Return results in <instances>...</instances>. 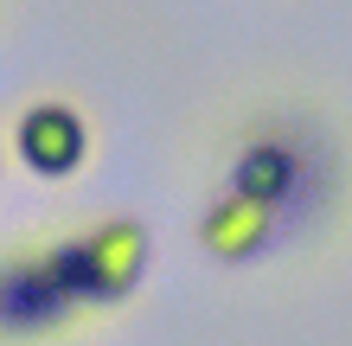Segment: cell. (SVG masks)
<instances>
[{
  "instance_id": "obj_1",
  "label": "cell",
  "mask_w": 352,
  "mask_h": 346,
  "mask_svg": "<svg viewBox=\"0 0 352 346\" xmlns=\"http://www.w3.org/2000/svg\"><path fill=\"white\" fill-rule=\"evenodd\" d=\"M45 270L71 295L77 314L129 301L148 276V225L141 218H102L84 237H58V244H45Z\"/></svg>"
},
{
  "instance_id": "obj_5",
  "label": "cell",
  "mask_w": 352,
  "mask_h": 346,
  "mask_svg": "<svg viewBox=\"0 0 352 346\" xmlns=\"http://www.w3.org/2000/svg\"><path fill=\"white\" fill-rule=\"evenodd\" d=\"M276 231H282V218L269 206H256V199L231 193V186L199 218V244H205V257H218V263H256L269 244H276Z\"/></svg>"
},
{
  "instance_id": "obj_3",
  "label": "cell",
  "mask_w": 352,
  "mask_h": 346,
  "mask_svg": "<svg viewBox=\"0 0 352 346\" xmlns=\"http://www.w3.org/2000/svg\"><path fill=\"white\" fill-rule=\"evenodd\" d=\"M13 154H19V167L38 173V180L84 173V160H90V122H84V109L65 103V96H45V103L19 109V122H13Z\"/></svg>"
},
{
  "instance_id": "obj_2",
  "label": "cell",
  "mask_w": 352,
  "mask_h": 346,
  "mask_svg": "<svg viewBox=\"0 0 352 346\" xmlns=\"http://www.w3.org/2000/svg\"><path fill=\"white\" fill-rule=\"evenodd\" d=\"M314 180H320L314 154H307L288 129H256V135L237 148L231 180H224V186L243 193V199H256V206H269L276 218H295L307 199H314Z\"/></svg>"
},
{
  "instance_id": "obj_4",
  "label": "cell",
  "mask_w": 352,
  "mask_h": 346,
  "mask_svg": "<svg viewBox=\"0 0 352 346\" xmlns=\"http://www.w3.org/2000/svg\"><path fill=\"white\" fill-rule=\"evenodd\" d=\"M65 321H77V308L52 282L45 250L38 257H0V334L7 340H38V334H58Z\"/></svg>"
},
{
  "instance_id": "obj_6",
  "label": "cell",
  "mask_w": 352,
  "mask_h": 346,
  "mask_svg": "<svg viewBox=\"0 0 352 346\" xmlns=\"http://www.w3.org/2000/svg\"><path fill=\"white\" fill-rule=\"evenodd\" d=\"M0 167H7V160H0Z\"/></svg>"
}]
</instances>
